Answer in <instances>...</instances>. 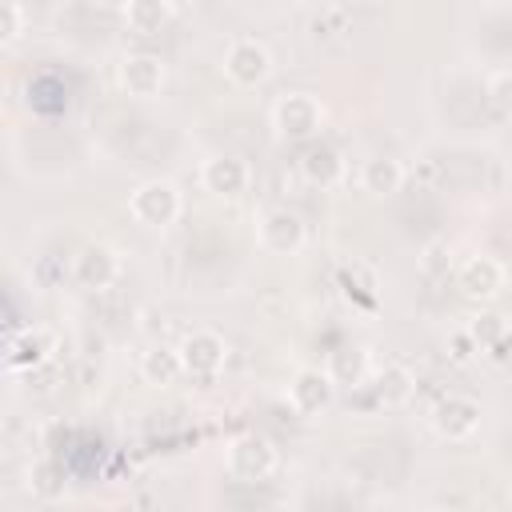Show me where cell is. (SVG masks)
<instances>
[{"label":"cell","instance_id":"6da1fadb","mask_svg":"<svg viewBox=\"0 0 512 512\" xmlns=\"http://www.w3.org/2000/svg\"><path fill=\"white\" fill-rule=\"evenodd\" d=\"M180 208H184V200H180V188L172 184V180H144L132 196H128V212L140 220V224H148V228H168V224H176V216H180Z\"/></svg>","mask_w":512,"mask_h":512},{"label":"cell","instance_id":"7a4b0ae2","mask_svg":"<svg viewBox=\"0 0 512 512\" xmlns=\"http://www.w3.org/2000/svg\"><path fill=\"white\" fill-rule=\"evenodd\" d=\"M224 464H228V472H232L236 480H244V484H260V480H268V476L276 472L280 456H276L272 440L248 432V436H236V440L228 444Z\"/></svg>","mask_w":512,"mask_h":512},{"label":"cell","instance_id":"3957f363","mask_svg":"<svg viewBox=\"0 0 512 512\" xmlns=\"http://www.w3.org/2000/svg\"><path fill=\"white\" fill-rule=\"evenodd\" d=\"M272 124L288 140H312L320 132V124H324V108H320V100L312 92H288V96L276 100Z\"/></svg>","mask_w":512,"mask_h":512},{"label":"cell","instance_id":"277c9868","mask_svg":"<svg viewBox=\"0 0 512 512\" xmlns=\"http://www.w3.org/2000/svg\"><path fill=\"white\" fill-rule=\"evenodd\" d=\"M224 72H228L232 84L256 88V84H264L272 76V52L260 40H252V36H240L224 52Z\"/></svg>","mask_w":512,"mask_h":512},{"label":"cell","instance_id":"5b68a950","mask_svg":"<svg viewBox=\"0 0 512 512\" xmlns=\"http://www.w3.org/2000/svg\"><path fill=\"white\" fill-rule=\"evenodd\" d=\"M256 236H260V248L272 252V256H296L304 248V240H308L304 220L296 212H288V208H268L260 216V224H256Z\"/></svg>","mask_w":512,"mask_h":512},{"label":"cell","instance_id":"8992f818","mask_svg":"<svg viewBox=\"0 0 512 512\" xmlns=\"http://www.w3.org/2000/svg\"><path fill=\"white\" fill-rule=\"evenodd\" d=\"M180 360H184L188 376H216L224 368V360H228V344L212 328H192L180 340Z\"/></svg>","mask_w":512,"mask_h":512},{"label":"cell","instance_id":"52a82bcc","mask_svg":"<svg viewBox=\"0 0 512 512\" xmlns=\"http://www.w3.org/2000/svg\"><path fill=\"white\" fill-rule=\"evenodd\" d=\"M336 380L328 376V368H300L288 384V408L296 416H320L332 404Z\"/></svg>","mask_w":512,"mask_h":512},{"label":"cell","instance_id":"ba28073f","mask_svg":"<svg viewBox=\"0 0 512 512\" xmlns=\"http://www.w3.org/2000/svg\"><path fill=\"white\" fill-rule=\"evenodd\" d=\"M164 60L156 52H128L120 60V88L136 100H152L164 88Z\"/></svg>","mask_w":512,"mask_h":512},{"label":"cell","instance_id":"9c48e42d","mask_svg":"<svg viewBox=\"0 0 512 512\" xmlns=\"http://www.w3.org/2000/svg\"><path fill=\"white\" fill-rule=\"evenodd\" d=\"M56 352V336L48 328H20L16 336H8L4 348V364L12 372H32L40 364H48V356Z\"/></svg>","mask_w":512,"mask_h":512},{"label":"cell","instance_id":"30bf717a","mask_svg":"<svg viewBox=\"0 0 512 512\" xmlns=\"http://www.w3.org/2000/svg\"><path fill=\"white\" fill-rule=\"evenodd\" d=\"M432 428L444 440H468L480 428V404L472 396H444L432 408Z\"/></svg>","mask_w":512,"mask_h":512},{"label":"cell","instance_id":"8fae6325","mask_svg":"<svg viewBox=\"0 0 512 512\" xmlns=\"http://www.w3.org/2000/svg\"><path fill=\"white\" fill-rule=\"evenodd\" d=\"M456 280H460V292L468 300H496L504 292V264L492 256H468L460 264Z\"/></svg>","mask_w":512,"mask_h":512},{"label":"cell","instance_id":"7c38bea8","mask_svg":"<svg viewBox=\"0 0 512 512\" xmlns=\"http://www.w3.org/2000/svg\"><path fill=\"white\" fill-rule=\"evenodd\" d=\"M248 180H252L248 164H244L240 156H228V152L204 160V168H200V184H204L212 196H224V200L240 196V192L248 188Z\"/></svg>","mask_w":512,"mask_h":512},{"label":"cell","instance_id":"4fadbf2b","mask_svg":"<svg viewBox=\"0 0 512 512\" xmlns=\"http://www.w3.org/2000/svg\"><path fill=\"white\" fill-rule=\"evenodd\" d=\"M72 276H76L84 288H108V284H116V276H120V256H116L108 244H84L80 256L72 260Z\"/></svg>","mask_w":512,"mask_h":512},{"label":"cell","instance_id":"5bb4252c","mask_svg":"<svg viewBox=\"0 0 512 512\" xmlns=\"http://www.w3.org/2000/svg\"><path fill=\"white\" fill-rule=\"evenodd\" d=\"M300 176H304V184L308 188H336L340 180H344V160H340V152L336 148H328V144H308L304 152H300Z\"/></svg>","mask_w":512,"mask_h":512},{"label":"cell","instance_id":"9a60e30c","mask_svg":"<svg viewBox=\"0 0 512 512\" xmlns=\"http://www.w3.org/2000/svg\"><path fill=\"white\" fill-rule=\"evenodd\" d=\"M404 180H408V168L400 160H392V156H372L360 168V184L372 196H396L404 188Z\"/></svg>","mask_w":512,"mask_h":512},{"label":"cell","instance_id":"2e32d148","mask_svg":"<svg viewBox=\"0 0 512 512\" xmlns=\"http://www.w3.org/2000/svg\"><path fill=\"white\" fill-rule=\"evenodd\" d=\"M372 392H376V404H384V408H400V404L412 400V392H416V376H412L404 364H384V368L376 372Z\"/></svg>","mask_w":512,"mask_h":512},{"label":"cell","instance_id":"e0dca14e","mask_svg":"<svg viewBox=\"0 0 512 512\" xmlns=\"http://www.w3.org/2000/svg\"><path fill=\"white\" fill-rule=\"evenodd\" d=\"M140 376L144 384L152 388H168L184 376V360H180V348H148L140 356Z\"/></svg>","mask_w":512,"mask_h":512},{"label":"cell","instance_id":"ac0fdd59","mask_svg":"<svg viewBox=\"0 0 512 512\" xmlns=\"http://www.w3.org/2000/svg\"><path fill=\"white\" fill-rule=\"evenodd\" d=\"M124 20L136 36H160L172 24V0H132L124 8Z\"/></svg>","mask_w":512,"mask_h":512},{"label":"cell","instance_id":"d6986e66","mask_svg":"<svg viewBox=\"0 0 512 512\" xmlns=\"http://www.w3.org/2000/svg\"><path fill=\"white\" fill-rule=\"evenodd\" d=\"M328 376L336 380V388H356V384H364V376H368V352L356 348V344L336 348V352L328 356Z\"/></svg>","mask_w":512,"mask_h":512},{"label":"cell","instance_id":"ffe728a7","mask_svg":"<svg viewBox=\"0 0 512 512\" xmlns=\"http://www.w3.org/2000/svg\"><path fill=\"white\" fill-rule=\"evenodd\" d=\"M352 28V12L344 8V4H324L312 20H308V32H312V40H320V44H328V40H340L344 32Z\"/></svg>","mask_w":512,"mask_h":512},{"label":"cell","instance_id":"44dd1931","mask_svg":"<svg viewBox=\"0 0 512 512\" xmlns=\"http://www.w3.org/2000/svg\"><path fill=\"white\" fill-rule=\"evenodd\" d=\"M468 332H472V340H476L480 348H500V344L508 340V320L496 316V312H480Z\"/></svg>","mask_w":512,"mask_h":512},{"label":"cell","instance_id":"7402d4cb","mask_svg":"<svg viewBox=\"0 0 512 512\" xmlns=\"http://www.w3.org/2000/svg\"><path fill=\"white\" fill-rule=\"evenodd\" d=\"M484 96H488V104L496 108V116L512 120V68H504V72H492V76H488V88H484Z\"/></svg>","mask_w":512,"mask_h":512},{"label":"cell","instance_id":"603a6c76","mask_svg":"<svg viewBox=\"0 0 512 512\" xmlns=\"http://www.w3.org/2000/svg\"><path fill=\"white\" fill-rule=\"evenodd\" d=\"M420 268H424L428 276H444V272L452 268V248H448L444 240H432V244L420 252Z\"/></svg>","mask_w":512,"mask_h":512},{"label":"cell","instance_id":"cb8c5ba5","mask_svg":"<svg viewBox=\"0 0 512 512\" xmlns=\"http://www.w3.org/2000/svg\"><path fill=\"white\" fill-rule=\"evenodd\" d=\"M24 32V16H20V0H4V16H0V40L16 44Z\"/></svg>","mask_w":512,"mask_h":512},{"label":"cell","instance_id":"d4e9b609","mask_svg":"<svg viewBox=\"0 0 512 512\" xmlns=\"http://www.w3.org/2000/svg\"><path fill=\"white\" fill-rule=\"evenodd\" d=\"M52 476H56L52 464H36V468H32V492L44 496V500H56V496L64 492V480H52Z\"/></svg>","mask_w":512,"mask_h":512},{"label":"cell","instance_id":"484cf974","mask_svg":"<svg viewBox=\"0 0 512 512\" xmlns=\"http://www.w3.org/2000/svg\"><path fill=\"white\" fill-rule=\"evenodd\" d=\"M448 348H452V360H456V364H464L472 352H480V344L472 340L468 328H464V332H452V344H448Z\"/></svg>","mask_w":512,"mask_h":512},{"label":"cell","instance_id":"4316f807","mask_svg":"<svg viewBox=\"0 0 512 512\" xmlns=\"http://www.w3.org/2000/svg\"><path fill=\"white\" fill-rule=\"evenodd\" d=\"M100 4H104V8H128L132 0H100Z\"/></svg>","mask_w":512,"mask_h":512}]
</instances>
